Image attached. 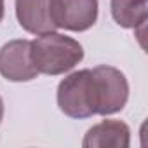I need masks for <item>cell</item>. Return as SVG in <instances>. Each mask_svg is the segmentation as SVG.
Here are the masks:
<instances>
[{
    "instance_id": "6",
    "label": "cell",
    "mask_w": 148,
    "mask_h": 148,
    "mask_svg": "<svg viewBox=\"0 0 148 148\" xmlns=\"http://www.w3.org/2000/svg\"><path fill=\"white\" fill-rule=\"evenodd\" d=\"M131 145V129L120 120H101L92 125L82 141L84 148H127Z\"/></svg>"
},
{
    "instance_id": "9",
    "label": "cell",
    "mask_w": 148,
    "mask_h": 148,
    "mask_svg": "<svg viewBox=\"0 0 148 148\" xmlns=\"http://www.w3.org/2000/svg\"><path fill=\"white\" fill-rule=\"evenodd\" d=\"M4 12H5V4H4V0H0V23L4 19Z\"/></svg>"
},
{
    "instance_id": "2",
    "label": "cell",
    "mask_w": 148,
    "mask_h": 148,
    "mask_svg": "<svg viewBox=\"0 0 148 148\" xmlns=\"http://www.w3.org/2000/svg\"><path fill=\"white\" fill-rule=\"evenodd\" d=\"M92 71V96L96 115H112L120 112L129 99V82L115 66L99 64Z\"/></svg>"
},
{
    "instance_id": "4",
    "label": "cell",
    "mask_w": 148,
    "mask_h": 148,
    "mask_svg": "<svg viewBox=\"0 0 148 148\" xmlns=\"http://www.w3.org/2000/svg\"><path fill=\"white\" fill-rule=\"evenodd\" d=\"M51 18L56 28L86 32L98 21V0H49Z\"/></svg>"
},
{
    "instance_id": "1",
    "label": "cell",
    "mask_w": 148,
    "mask_h": 148,
    "mask_svg": "<svg viewBox=\"0 0 148 148\" xmlns=\"http://www.w3.org/2000/svg\"><path fill=\"white\" fill-rule=\"evenodd\" d=\"M32 59L38 73L63 75L84 59V47L68 35L47 32L32 40Z\"/></svg>"
},
{
    "instance_id": "5",
    "label": "cell",
    "mask_w": 148,
    "mask_h": 148,
    "mask_svg": "<svg viewBox=\"0 0 148 148\" xmlns=\"http://www.w3.org/2000/svg\"><path fill=\"white\" fill-rule=\"evenodd\" d=\"M0 75L11 82H30L40 75L32 59L30 40L16 38L0 47Z\"/></svg>"
},
{
    "instance_id": "10",
    "label": "cell",
    "mask_w": 148,
    "mask_h": 148,
    "mask_svg": "<svg viewBox=\"0 0 148 148\" xmlns=\"http://www.w3.org/2000/svg\"><path fill=\"white\" fill-rule=\"evenodd\" d=\"M2 119H4V101L0 98V124H2Z\"/></svg>"
},
{
    "instance_id": "7",
    "label": "cell",
    "mask_w": 148,
    "mask_h": 148,
    "mask_svg": "<svg viewBox=\"0 0 148 148\" xmlns=\"http://www.w3.org/2000/svg\"><path fill=\"white\" fill-rule=\"evenodd\" d=\"M16 18L19 26L33 35L58 30L51 18L49 0H16Z\"/></svg>"
},
{
    "instance_id": "8",
    "label": "cell",
    "mask_w": 148,
    "mask_h": 148,
    "mask_svg": "<svg viewBox=\"0 0 148 148\" xmlns=\"http://www.w3.org/2000/svg\"><path fill=\"white\" fill-rule=\"evenodd\" d=\"M113 21L122 28H143L148 18V0H110Z\"/></svg>"
},
{
    "instance_id": "3",
    "label": "cell",
    "mask_w": 148,
    "mask_h": 148,
    "mask_svg": "<svg viewBox=\"0 0 148 148\" xmlns=\"http://www.w3.org/2000/svg\"><path fill=\"white\" fill-rule=\"evenodd\" d=\"M58 106L71 119H89L96 115L92 96V71L79 70L64 77L58 86Z\"/></svg>"
}]
</instances>
